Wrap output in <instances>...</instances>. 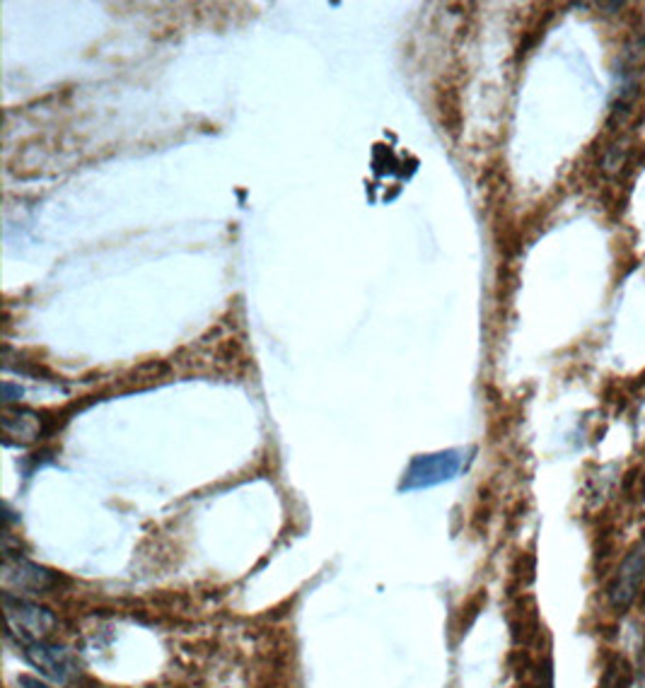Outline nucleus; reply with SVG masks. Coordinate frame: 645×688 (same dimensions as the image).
<instances>
[{
	"instance_id": "nucleus-6",
	"label": "nucleus",
	"mask_w": 645,
	"mask_h": 688,
	"mask_svg": "<svg viewBox=\"0 0 645 688\" xmlns=\"http://www.w3.org/2000/svg\"><path fill=\"white\" fill-rule=\"evenodd\" d=\"M42 433V421L32 411H5L3 413V435L8 445H29Z\"/></svg>"
},
{
	"instance_id": "nucleus-4",
	"label": "nucleus",
	"mask_w": 645,
	"mask_h": 688,
	"mask_svg": "<svg viewBox=\"0 0 645 688\" xmlns=\"http://www.w3.org/2000/svg\"><path fill=\"white\" fill-rule=\"evenodd\" d=\"M645 582V539L638 541L636 546L626 553L624 561L619 563L617 573H614L612 582H609L607 599L617 614L631 609V604L638 599L641 585Z\"/></svg>"
},
{
	"instance_id": "nucleus-2",
	"label": "nucleus",
	"mask_w": 645,
	"mask_h": 688,
	"mask_svg": "<svg viewBox=\"0 0 645 688\" xmlns=\"http://www.w3.org/2000/svg\"><path fill=\"white\" fill-rule=\"evenodd\" d=\"M464 469V452L462 450H445L435 454H421L411 459L406 466L399 491H423V488L440 486V483L457 478Z\"/></svg>"
},
{
	"instance_id": "nucleus-5",
	"label": "nucleus",
	"mask_w": 645,
	"mask_h": 688,
	"mask_svg": "<svg viewBox=\"0 0 645 688\" xmlns=\"http://www.w3.org/2000/svg\"><path fill=\"white\" fill-rule=\"evenodd\" d=\"M3 587L8 594H37L49 590L56 582V577L51 575V570L39 568V565L25 561V558H17L5 553L3 558Z\"/></svg>"
},
{
	"instance_id": "nucleus-1",
	"label": "nucleus",
	"mask_w": 645,
	"mask_h": 688,
	"mask_svg": "<svg viewBox=\"0 0 645 688\" xmlns=\"http://www.w3.org/2000/svg\"><path fill=\"white\" fill-rule=\"evenodd\" d=\"M3 609L5 621H8V633L22 647L42 643L56 628V618L49 609L29 602L25 597H17V594H3Z\"/></svg>"
},
{
	"instance_id": "nucleus-7",
	"label": "nucleus",
	"mask_w": 645,
	"mask_h": 688,
	"mask_svg": "<svg viewBox=\"0 0 645 688\" xmlns=\"http://www.w3.org/2000/svg\"><path fill=\"white\" fill-rule=\"evenodd\" d=\"M20 688H51V686H46L44 681H39V679H32V676H20Z\"/></svg>"
},
{
	"instance_id": "nucleus-3",
	"label": "nucleus",
	"mask_w": 645,
	"mask_h": 688,
	"mask_svg": "<svg viewBox=\"0 0 645 688\" xmlns=\"http://www.w3.org/2000/svg\"><path fill=\"white\" fill-rule=\"evenodd\" d=\"M22 655H25V660L32 664V667L37 669L46 681H51V684H58V686L73 684L80 674L78 657H75L73 652L63 645H54L42 640V643H32V645L22 647Z\"/></svg>"
}]
</instances>
